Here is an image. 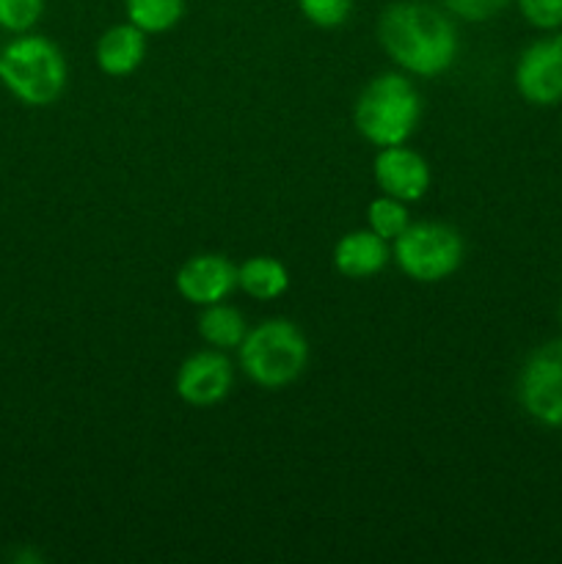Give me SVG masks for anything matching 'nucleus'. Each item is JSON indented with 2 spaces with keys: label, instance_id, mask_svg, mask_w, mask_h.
Segmentation results:
<instances>
[{
  "label": "nucleus",
  "instance_id": "nucleus-1",
  "mask_svg": "<svg viewBox=\"0 0 562 564\" xmlns=\"http://www.w3.org/2000/svg\"><path fill=\"white\" fill-rule=\"evenodd\" d=\"M378 36L386 53L413 75H441L457 58L455 25L428 3L402 0L389 6L380 17Z\"/></svg>",
  "mask_w": 562,
  "mask_h": 564
},
{
  "label": "nucleus",
  "instance_id": "nucleus-2",
  "mask_svg": "<svg viewBox=\"0 0 562 564\" xmlns=\"http://www.w3.org/2000/svg\"><path fill=\"white\" fill-rule=\"evenodd\" d=\"M422 102L413 83L402 75H380L356 102V127L375 147H397L417 130Z\"/></svg>",
  "mask_w": 562,
  "mask_h": 564
},
{
  "label": "nucleus",
  "instance_id": "nucleus-3",
  "mask_svg": "<svg viewBox=\"0 0 562 564\" xmlns=\"http://www.w3.org/2000/svg\"><path fill=\"white\" fill-rule=\"evenodd\" d=\"M309 361L306 336L290 319H268L248 330L240 345V367L262 389H281L301 378Z\"/></svg>",
  "mask_w": 562,
  "mask_h": 564
},
{
  "label": "nucleus",
  "instance_id": "nucleus-4",
  "mask_svg": "<svg viewBox=\"0 0 562 564\" xmlns=\"http://www.w3.org/2000/svg\"><path fill=\"white\" fill-rule=\"evenodd\" d=\"M0 80L25 105H53L66 86V61L53 42L22 36L0 53Z\"/></svg>",
  "mask_w": 562,
  "mask_h": 564
},
{
  "label": "nucleus",
  "instance_id": "nucleus-5",
  "mask_svg": "<svg viewBox=\"0 0 562 564\" xmlns=\"http://www.w3.org/2000/svg\"><path fill=\"white\" fill-rule=\"evenodd\" d=\"M395 259L408 279L433 284L461 268L463 240L446 224H408L395 240Z\"/></svg>",
  "mask_w": 562,
  "mask_h": 564
},
{
  "label": "nucleus",
  "instance_id": "nucleus-6",
  "mask_svg": "<svg viewBox=\"0 0 562 564\" xmlns=\"http://www.w3.org/2000/svg\"><path fill=\"white\" fill-rule=\"evenodd\" d=\"M518 402L529 419L543 427L562 430V339L545 341L523 361Z\"/></svg>",
  "mask_w": 562,
  "mask_h": 564
},
{
  "label": "nucleus",
  "instance_id": "nucleus-7",
  "mask_svg": "<svg viewBox=\"0 0 562 564\" xmlns=\"http://www.w3.org/2000/svg\"><path fill=\"white\" fill-rule=\"evenodd\" d=\"M516 88L538 108L562 102V36L538 39L518 55Z\"/></svg>",
  "mask_w": 562,
  "mask_h": 564
},
{
  "label": "nucleus",
  "instance_id": "nucleus-8",
  "mask_svg": "<svg viewBox=\"0 0 562 564\" xmlns=\"http://www.w3.org/2000/svg\"><path fill=\"white\" fill-rule=\"evenodd\" d=\"M231 380H235V372H231L229 358L215 350H204L185 358L176 372V394L187 405L207 408L229 394Z\"/></svg>",
  "mask_w": 562,
  "mask_h": 564
},
{
  "label": "nucleus",
  "instance_id": "nucleus-9",
  "mask_svg": "<svg viewBox=\"0 0 562 564\" xmlns=\"http://www.w3.org/2000/svg\"><path fill=\"white\" fill-rule=\"evenodd\" d=\"M237 286V268L218 253H202L185 262L176 273V290L196 306H215Z\"/></svg>",
  "mask_w": 562,
  "mask_h": 564
},
{
  "label": "nucleus",
  "instance_id": "nucleus-10",
  "mask_svg": "<svg viewBox=\"0 0 562 564\" xmlns=\"http://www.w3.org/2000/svg\"><path fill=\"white\" fill-rule=\"evenodd\" d=\"M375 182L386 196L417 202L430 187V169L422 154L397 143V147H383L375 158Z\"/></svg>",
  "mask_w": 562,
  "mask_h": 564
},
{
  "label": "nucleus",
  "instance_id": "nucleus-11",
  "mask_svg": "<svg viewBox=\"0 0 562 564\" xmlns=\"http://www.w3.org/2000/svg\"><path fill=\"white\" fill-rule=\"evenodd\" d=\"M389 262V246L380 235L369 231H350L334 248V264L347 279H369L380 273Z\"/></svg>",
  "mask_w": 562,
  "mask_h": 564
},
{
  "label": "nucleus",
  "instance_id": "nucleus-12",
  "mask_svg": "<svg viewBox=\"0 0 562 564\" xmlns=\"http://www.w3.org/2000/svg\"><path fill=\"white\" fill-rule=\"evenodd\" d=\"M147 55V33L141 28L116 25L97 42V64L105 75L125 77L141 66Z\"/></svg>",
  "mask_w": 562,
  "mask_h": 564
},
{
  "label": "nucleus",
  "instance_id": "nucleus-13",
  "mask_svg": "<svg viewBox=\"0 0 562 564\" xmlns=\"http://www.w3.org/2000/svg\"><path fill=\"white\" fill-rule=\"evenodd\" d=\"M290 284V273L279 259L253 257L237 268V286L257 301H273Z\"/></svg>",
  "mask_w": 562,
  "mask_h": 564
},
{
  "label": "nucleus",
  "instance_id": "nucleus-14",
  "mask_svg": "<svg viewBox=\"0 0 562 564\" xmlns=\"http://www.w3.org/2000/svg\"><path fill=\"white\" fill-rule=\"evenodd\" d=\"M198 334L207 345L218 347V350H235V347L242 345L248 328L237 308L215 303V306H207V312L198 319Z\"/></svg>",
  "mask_w": 562,
  "mask_h": 564
},
{
  "label": "nucleus",
  "instance_id": "nucleus-15",
  "mask_svg": "<svg viewBox=\"0 0 562 564\" xmlns=\"http://www.w3.org/2000/svg\"><path fill=\"white\" fill-rule=\"evenodd\" d=\"M127 14L143 33H163L182 20L185 0H125Z\"/></svg>",
  "mask_w": 562,
  "mask_h": 564
},
{
  "label": "nucleus",
  "instance_id": "nucleus-16",
  "mask_svg": "<svg viewBox=\"0 0 562 564\" xmlns=\"http://www.w3.org/2000/svg\"><path fill=\"white\" fill-rule=\"evenodd\" d=\"M367 218H369V229L375 235H380L383 240H397L402 231L408 229V209L402 207L400 198H391V196H380L369 204L367 209Z\"/></svg>",
  "mask_w": 562,
  "mask_h": 564
},
{
  "label": "nucleus",
  "instance_id": "nucleus-17",
  "mask_svg": "<svg viewBox=\"0 0 562 564\" xmlns=\"http://www.w3.org/2000/svg\"><path fill=\"white\" fill-rule=\"evenodd\" d=\"M44 0H0V28L11 33L31 31L39 22Z\"/></svg>",
  "mask_w": 562,
  "mask_h": 564
},
{
  "label": "nucleus",
  "instance_id": "nucleus-18",
  "mask_svg": "<svg viewBox=\"0 0 562 564\" xmlns=\"http://www.w3.org/2000/svg\"><path fill=\"white\" fill-rule=\"evenodd\" d=\"M303 17L320 28H336L350 17L353 0H298Z\"/></svg>",
  "mask_w": 562,
  "mask_h": 564
},
{
  "label": "nucleus",
  "instance_id": "nucleus-19",
  "mask_svg": "<svg viewBox=\"0 0 562 564\" xmlns=\"http://www.w3.org/2000/svg\"><path fill=\"white\" fill-rule=\"evenodd\" d=\"M523 20L540 31H554L562 25V0H518Z\"/></svg>",
  "mask_w": 562,
  "mask_h": 564
},
{
  "label": "nucleus",
  "instance_id": "nucleus-20",
  "mask_svg": "<svg viewBox=\"0 0 562 564\" xmlns=\"http://www.w3.org/2000/svg\"><path fill=\"white\" fill-rule=\"evenodd\" d=\"M507 3H510V0H444V6L452 14H457L461 20L468 22L490 20V17L499 14Z\"/></svg>",
  "mask_w": 562,
  "mask_h": 564
},
{
  "label": "nucleus",
  "instance_id": "nucleus-21",
  "mask_svg": "<svg viewBox=\"0 0 562 564\" xmlns=\"http://www.w3.org/2000/svg\"><path fill=\"white\" fill-rule=\"evenodd\" d=\"M560 323H562V306H560Z\"/></svg>",
  "mask_w": 562,
  "mask_h": 564
},
{
  "label": "nucleus",
  "instance_id": "nucleus-22",
  "mask_svg": "<svg viewBox=\"0 0 562 564\" xmlns=\"http://www.w3.org/2000/svg\"><path fill=\"white\" fill-rule=\"evenodd\" d=\"M0 66H3V58H0Z\"/></svg>",
  "mask_w": 562,
  "mask_h": 564
}]
</instances>
